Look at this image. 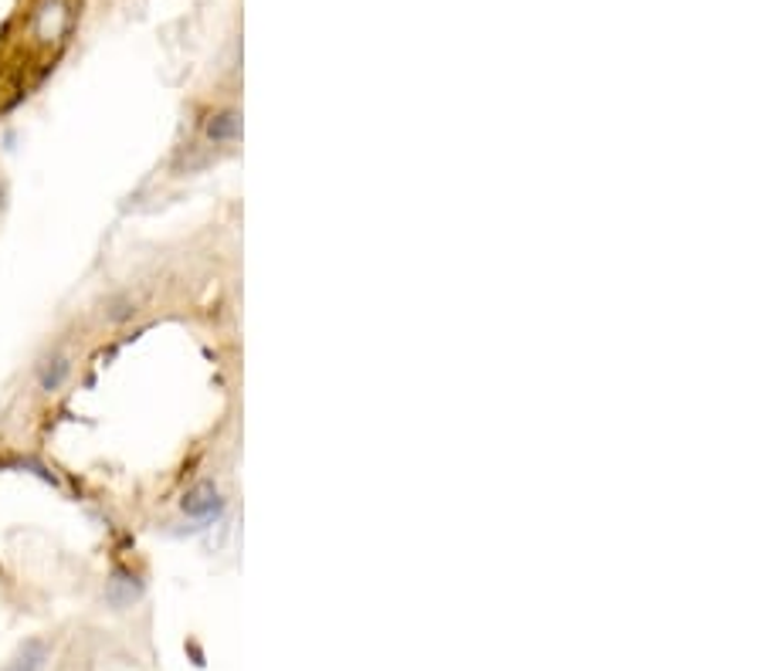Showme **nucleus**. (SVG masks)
<instances>
[{
  "label": "nucleus",
  "instance_id": "nucleus-3",
  "mask_svg": "<svg viewBox=\"0 0 763 671\" xmlns=\"http://www.w3.org/2000/svg\"><path fill=\"white\" fill-rule=\"evenodd\" d=\"M68 360L65 357H52V360H45V367H42V373H37V380H42V390H62V383L68 380Z\"/></svg>",
  "mask_w": 763,
  "mask_h": 671
},
{
  "label": "nucleus",
  "instance_id": "nucleus-6",
  "mask_svg": "<svg viewBox=\"0 0 763 671\" xmlns=\"http://www.w3.org/2000/svg\"><path fill=\"white\" fill-rule=\"evenodd\" d=\"M0 201H4V190H0Z\"/></svg>",
  "mask_w": 763,
  "mask_h": 671
},
{
  "label": "nucleus",
  "instance_id": "nucleus-2",
  "mask_svg": "<svg viewBox=\"0 0 763 671\" xmlns=\"http://www.w3.org/2000/svg\"><path fill=\"white\" fill-rule=\"evenodd\" d=\"M184 508L190 512V516H200V519H211L221 512V499L214 492V485H197L187 499H184Z\"/></svg>",
  "mask_w": 763,
  "mask_h": 671
},
{
  "label": "nucleus",
  "instance_id": "nucleus-5",
  "mask_svg": "<svg viewBox=\"0 0 763 671\" xmlns=\"http://www.w3.org/2000/svg\"><path fill=\"white\" fill-rule=\"evenodd\" d=\"M208 136H211V139H218V143H224V139H234V136H237V115H234V112H224V115H218V120L208 126Z\"/></svg>",
  "mask_w": 763,
  "mask_h": 671
},
{
  "label": "nucleus",
  "instance_id": "nucleus-1",
  "mask_svg": "<svg viewBox=\"0 0 763 671\" xmlns=\"http://www.w3.org/2000/svg\"><path fill=\"white\" fill-rule=\"evenodd\" d=\"M48 661V645L42 638H31L18 648V655L4 664V671H42Z\"/></svg>",
  "mask_w": 763,
  "mask_h": 671
},
{
  "label": "nucleus",
  "instance_id": "nucleus-4",
  "mask_svg": "<svg viewBox=\"0 0 763 671\" xmlns=\"http://www.w3.org/2000/svg\"><path fill=\"white\" fill-rule=\"evenodd\" d=\"M136 594H140V586L130 583L126 577H115V580L109 583V601H112L115 607H126L130 601H136Z\"/></svg>",
  "mask_w": 763,
  "mask_h": 671
}]
</instances>
